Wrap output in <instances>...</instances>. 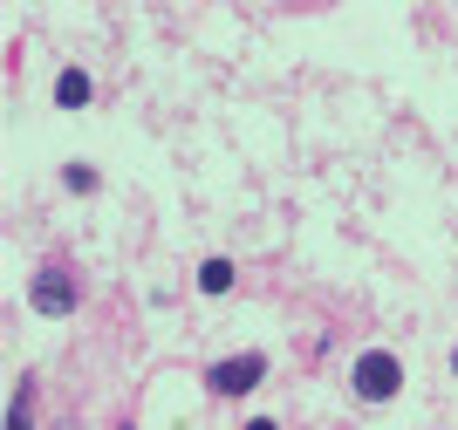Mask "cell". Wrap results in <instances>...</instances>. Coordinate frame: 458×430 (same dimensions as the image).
<instances>
[{
  "mask_svg": "<svg viewBox=\"0 0 458 430\" xmlns=\"http://www.w3.org/2000/svg\"><path fill=\"white\" fill-rule=\"evenodd\" d=\"M349 383H356V396H363V403H390V396L403 390V369H397V356H383V349H369V356H356Z\"/></svg>",
  "mask_w": 458,
  "mask_h": 430,
  "instance_id": "cell-1",
  "label": "cell"
},
{
  "mask_svg": "<svg viewBox=\"0 0 458 430\" xmlns=\"http://www.w3.org/2000/svg\"><path fill=\"white\" fill-rule=\"evenodd\" d=\"M28 300H35V315H48V321L76 315V287H69V274H62V266H41L35 287H28Z\"/></svg>",
  "mask_w": 458,
  "mask_h": 430,
  "instance_id": "cell-2",
  "label": "cell"
},
{
  "mask_svg": "<svg viewBox=\"0 0 458 430\" xmlns=\"http://www.w3.org/2000/svg\"><path fill=\"white\" fill-rule=\"evenodd\" d=\"M260 375H267L260 356H226L219 369H212V390L219 396H247V390H260Z\"/></svg>",
  "mask_w": 458,
  "mask_h": 430,
  "instance_id": "cell-3",
  "label": "cell"
},
{
  "mask_svg": "<svg viewBox=\"0 0 458 430\" xmlns=\"http://www.w3.org/2000/svg\"><path fill=\"white\" fill-rule=\"evenodd\" d=\"M55 103H62V110H82V103H89V75L69 69V75L55 82Z\"/></svg>",
  "mask_w": 458,
  "mask_h": 430,
  "instance_id": "cell-4",
  "label": "cell"
},
{
  "mask_svg": "<svg viewBox=\"0 0 458 430\" xmlns=\"http://www.w3.org/2000/svg\"><path fill=\"white\" fill-rule=\"evenodd\" d=\"M199 287H206V294H226L233 287V260H206L199 266Z\"/></svg>",
  "mask_w": 458,
  "mask_h": 430,
  "instance_id": "cell-5",
  "label": "cell"
},
{
  "mask_svg": "<svg viewBox=\"0 0 458 430\" xmlns=\"http://www.w3.org/2000/svg\"><path fill=\"white\" fill-rule=\"evenodd\" d=\"M7 430H28V390L14 396V410H7Z\"/></svg>",
  "mask_w": 458,
  "mask_h": 430,
  "instance_id": "cell-6",
  "label": "cell"
},
{
  "mask_svg": "<svg viewBox=\"0 0 458 430\" xmlns=\"http://www.w3.org/2000/svg\"><path fill=\"white\" fill-rule=\"evenodd\" d=\"M247 430H274V417H253V424H247Z\"/></svg>",
  "mask_w": 458,
  "mask_h": 430,
  "instance_id": "cell-7",
  "label": "cell"
},
{
  "mask_svg": "<svg viewBox=\"0 0 458 430\" xmlns=\"http://www.w3.org/2000/svg\"><path fill=\"white\" fill-rule=\"evenodd\" d=\"M452 369H458V349H452Z\"/></svg>",
  "mask_w": 458,
  "mask_h": 430,
  "instance_id": "cell-8",
  "label": "cell"
}]
</instances>
